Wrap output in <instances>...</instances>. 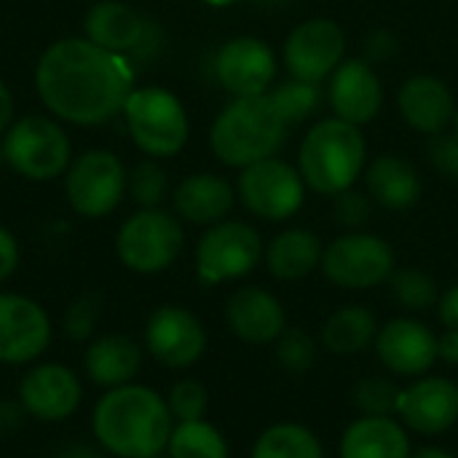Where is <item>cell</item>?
Wrapping results in <instances>:
<instances>
[{
    "instance_id": "1",
    "label": "cell",
    "mask_w": 458,
    "mask_h": 458,
    "mask_svg": "<svg viewBox=\"0 0 458 458\" xmlns=\"http://www.w3.org/2000/svg\"><path fill=\"white\" fill-rule=\"evenodd\" d=\"M35 89L54 118L75 126H99L123 113L134 91V67L126 56L89 38H62L40 54Z\"/></svg>"
},
{
    "instance_id": "2",
    "label": "cell",
    "mask_w": 458,
    "mask_h": 458,
    "mask_svg": "<svg viewBox=\"0 0 458 458\" xmlns=\"http://www.w3.org/2000/svg\"><path fill=\"white\" fill-rule=\"evenodd\" d=\"M174 419L166 397L142 384L107 389L91 411V432L115 458H156L166 454Z\"/></svg>"
},
{
    "instance_id": "3",
    "label": "cell",
    "mask_w": 458,
    "mask_h": 458,
    "mask_svg": "<svg viewBox=\"0 0 458 458\" xmlns=\"http://www.w3.org/2000/svg\"><path fill=\"white\" fill-rule=\"evenodd\" d=\"M290 123L274 107L268 91L258 97H236L220 110L209 129L215 156L228 166H250L274 158L287 142Z\"/></svg>"
},
{
    "instance_id": "4",
    "label": "cell",
    "mask_w": 458,
    "mask_h": 458,
    "mask_svg": "<svg viewBox=\"0 0 458 458\" xmlns=\"http://www.w3.org/2000/svg\"><path fill=\"white\" fill-rule=\"evenodd\" d=\"M298 172L322 196H338L352 188L365 172V137L360 126L341 118L319 121L301 145Z\"/></svg>"
},
{
    "instance_id": "5",
    "label": "cell",
    "mask_w": 458,
    "mask_h": 458,
    "mask_svg": "<svg viewBox=\"0 0 458 458\" xmlns=\"http://www.w3.org/2000/svg\"><path fill=\"white\" fill-rule=\"evenodd\" d=\"M123 115L134 145L150 158H172L188 142V113L169 89L134 86L123 105Z\"/></svg>"
},
{
    "instance_id": "6",
    "label": "cell",
    "mask_w": 458,
    "mask_h": 458,
    "mask_svg": "<svg viewBox=\"0 0 458 458\" xmlns=\"http://www.w3.org/2000/svg\"><path fill=\"white\" fill-rule=\"evenodd\" d=\"M5 166L32 182H48L67 172L72 153L70 137L48 115H24L3 134Z\"/></svg>"
},
{
    "instance_id": "7",
    "label": "cell",
    "mask_w": 458,
    "mask_h": 458,
    "mask_svg": "<svg viewBox=\"0 0 458 458\" xmlns=\"http://www.w3.org/2000/svg\"><path fill=\"white\" fill-rule=\"evenodd\" d=\"M182 242L185 233L174 215L158 207L140 209L118 228L115 255L134 274H161L180 258Z\"/></svg>"
},
{
    "instance_id": "8",
    "label": "cell",
    "mask_w": 458,
    "mask_h": 458,
    "mask_svg": "<svg viewBox=\"0 0 458 458\" xmlns=\"http://www.w3.org/2000/svg\"><path fill=\"white\" fill-rule=\"evenodd\" d=\"M129 174L123 161L110 150H86L70 161L64 172V193L81 217L99 220L110 215L126 196Z\"/></svg>"
},
{
    "instance_id": "9",
    "label": "cell",
    "mask_w": 458,
    "mask_h": 458,
    "mask_svg": "<svg viewBox=\"0 0 458 458\" xmlns=\"http://www.w3.org/2000/svg\"><path fill=\"white\" fill-rule=\"evenodd\" d=\"M263 258L260 233L242 220H223L209 225L196 247V274L207 287L242 279L255 271Z\"/></svg>"
},
{
    "instance_id": "10",
    "label": "cell",
    "mask_w": 458,
    "mask_h": 458,
    "mask_svg": "<svg viewBox=\"0 0 458 458\" xmlns=\"http://www.w3.org/2000/svg\"><path fill=\"white\" fill-rule=\"evenodd\" d=\"M322 271L338 287L370 290L389 282L394 274V250L381 236L349 231L325 247Z\"/></svg>"
},
{
    "instance_id": "11",
    "label": "cell",
    "mask_w": 458,
    "mask_h": 458,
    "mask_svg": "<svg viewBox=\"0 0 458 458\" xmlns=\"http://www.w3.org/2000/svg\"><path fill=\"white\" fill-rule=\"evenodd\" d=\"M236 193L255 217L279 223L303 207L306 182L295 166L274 156L244 166L236 182Z\"/></svg>"
},
{
    "instance_id": "12",
    "label": "cell",
    "mask_w": 458,
    "mask_h": 458,
    "mask_svg": "<svg viewBox=\"0 0 458 458\" xmlns=\"http://www.w3.org/2000/svg\"><path fill=\"white\" fill-rule=\"evenodd\" d=\"M148 354L172 370L196 365L207 352V327L182 306H158L145 322Z\"/></svg>"
},
{
    "instance_id": "13",
    "label": "cell",
    "mask_w": 458,
    "mask_h": 458,
    "mask_svg": "<svg viewBox=\"0 0 458 458\" xmlns=\"http://www.w3.org/2000/svg\"><path fill=\"white\" fill-rule=\"evenodd\" d=\"M19 405L43 424L67 421L83 403V384L75 370L59 362L32 365L19 381Z\"/></svg>"
},
{
    "instance_id": "14",
    "label": "cell",
    "mask_w": 458,
    "mask_h": 458,
    "mask_svg": "<svg viewBox=\"0 0 458 458\" xmlns=\"http://www.w3.org/2000/svg\"><path fill=\"white\" fill-rule=\"evenodd\" d=\"M46 309L19 293H0V365H30L51 344Z\"/></svg>"
},
{
    "instance_id": "15",
    "label": "cell",
    "mask_w": 458,
    "mask_h": 458,
    "mask_svg": "<svg viewBox=\"0 0 458 458\" xmlns=\"http://www.w3.org/2000/svg\"><path fill=\"white\" fill-rule=\"evenodd\" d=\"M346 35L330 19H309L284 40V64L293 78L322 83L344 62Z\"/></svg>"
},
{
    "instance_id": "16",
    "label": "cell",
    "mask_w": 458,
    "mask_h": 458,
    "mask_svg": "<svg viewBox=\"0 0 458 458\" xmlns=\"http://www.w3.org/2000/svg\"><path fill=\"white\" fill-rule=\"evenodd\" d=\"M83 38L121 56H145L158 43L156 27L140 11L118 0H99L86 11Z\"/></svg>"
},
{
    "instance_id": "17",
    "label": "cell",
    "mask_w": 458,
    "mask_h": 458,
    "mask_svg": "<svg viewBox=\"0 0 458 458\" xmlns=\"http://www.w3.org/2000/svg\"><path fill=\"white\" fill-rule=\"evenodd\" d=\"M397 416L411 432L424 437L454 429L458 424V384L443 376L416 378L400 392Z\"/></svg>"
},
{
    "instance_id": "18",
    "label": "cell",
    "mask_w": 458,
    "mask_h": 458,
    "mask_svg": "<svg viewBox=\"0 0 458 458\" xmlns=\"http://www.w3.org/2000/svg\"><path fill=\"white\" fill-rule=\"evenodd\" d=\"M376 354L389 373L403 378H416L435 368L437 335L419 319L397 317L378 330Z\"/></svg>"
},
{
    "instance_id": "19",
    "label": "cell",
    "mask_w": 458,
    "mask_h": 458,
    "mask_svg": "<svg viewBox=\"0 0 458 458\" xmlns=\"http://www.w3.org/2000/svg\"><path fill=\"white\" fill-rule=\"evenodd\" d=\"M215 75L233 97L266 94L276 75V56L260 38H233L215 56Z\"/></svg>"
},
{
    "instance_id": "20",
    "label": "cell",
    "mask_w": 458,
    "mask_h": 458,
    "mask_svg": "<svg viewBox=\"0 0 458 458\" xmlns=\"http://www.w3.org/2000/svg\"><path fill=\"white\" fill-rule=\"evenodd\" d=\"M330 105L335 118L362 126L373 121L384 105V89L365 59H344L330 75Z\"/></svg>"
},
{
    "instance_id": "21",
    "label": "cell",
    "mask_w": 458,
    "mask_h": 458,
    "mask_svg": "<svg viewBox=\"0 0 458 458\" xmlns=\"http://www.w3.org/2000/svg\"><path fill=\"white\" fill-rule=\"evenodd\" d=\"M225 322L231 333L252 346L274 344L287 330L282 303L263 287H242L225 303Z\"/></svg>"
},
{
    "instance_id": "22",
    "label": "cell",
    "mask_w": 458,
    "mask_h": 458,
    "mask_svg": "<svg viewBox=\"0 0 458 458\" xmlns=\"http://www.w3.org/2000/svg\"><path fill=\"white\" fill-rule=\"evenodd\" d=\"M397 105H400L403 118L424 134H440L456 118L454 94L435 75L408 78L400 89Z\"/></svg>"
},
{
    "instance_id": "23",
    "label": "cell",
    "mask_w": 458,
    "mask_h": 458,
    "mask_svg": "<svg viewBox=\"0 0 458 458\" xmlns=\"http://www.w3.org/2000/svg\"><path fill=\"white\" fill-rule=\"evenodd\" d=\"M142 368V349L126 335H99L89 344L83 354V370L91 384L107 389H118L134 384Z\"/></svg>"
},
{
    "instance_id": "24",
    "label": "cell",
    "mask_w": 458,
    "mask_h": 458,
    "mask_svg": "<svg viewBox=\"0 0 458 458\" xmlns=\"http://www.w3.org/2000/svg\"><path fill=\"white\" fill-rule=\"evenodd\" d=\"M341 458H411V437L392 416H362L346 427Z\"/></svg>"
},
{
    "instance_id": "25",
    "label": "cell",
    "mask_w": 458,
    "mask_h": 458,
    "mask_svg": "<svg viewBox=\"0 0 458 458\" xmlns=\"http://www.w3.org/2000/svg\"><path fill=\"white\" fill-rule=\"evenodd\" d=\"M233 207V188L217 174H191L174 191V209L193 225L223 223Z\"/></svg>"
},
{
    "instance_id": "26",
    "label": "cell",
    "mask_w": 458,
    "mask_h": 458,
    "mask_svg": "<svg viewBox=\"0 0 458 458\" xmlns=\"http://www.w3.org/2000/svg\"><path fill=\"white\" fill-rule=\"evenodd\" d=\"M365 182L370 199L392 212H405L421 199V177L413 164L400 156H378L365 169Z\"/></svg>"
},
{
    "instance_id": "27",
    "label": "cell",
    "mask_w": 458,
    "mask_h": 458,
    "mask_svg": "<svg viewBox=\"0 0 458 458\" xmlns=\"http://www.w3.org/2000/svg\"><path fill=\"white\" fill-rule=\"evenodd\" d=\"M322 255H325V247L317 233L306 228H290L268 244L266 263L276 279L298 282L309 276L317 266H322Z\"/></svg>"
},
{
    "instance_id": "28",
    "label": "cell",
    "mask_w": 458,
    "mask_h": 458,
    "mask_svg": "<svg viewBox=\"0 0 458 458\" xmlns=\"http://www.w3.org/2000/svg\"><path fill=\"white\" fill-rule=\"evenodd\" d=\"M378 322L365 306H344L322 325V344L338 357H352L376 344Z\"/></svg>"
},
{
    "instance_id": "29",
    "label": "cell",
    "mask_w": 458,
    "mask_h": 458,
    "mask_svg": "<svg viewBox=\"0 0 458 458\" xmlns=\"http://www.w3.org/2000/svg\"><path fill=\"white\" fill-rule=\"evenodd\" d=\"M252 458H325V448L309 427L274 424L255 440Z\"/></svg>"
},
{
    "instance_id": "30",
    "label": "cell",
    "mask_w": 458,
    "mask_h": 458,
    "mask_svg": "<svg viewBox=\"0 0 458 458\" xmlns=\"http://www.w3.org/2000/svg\"><path fill=\"white\" fill-rule=\"evenodd\" d=\"M169 458H228V443L217 427L209 421H185L174 424L169 445Z\"/></svg>"
},
{
    "instance_id": "31",
    "label": "cell",
    "mask_w": 458,
    "mask_h": 458,
    "mask_svg": "<svg viewBox=\"0 0 458 458\" xmlns=\"http://www.w3.org/2000/svg\"><path fill=\"white\" fill-rule=\"evenodd\" d=\"M268 97H271L274 107L279 110V115L290 126L306 121L322 105V89H319V83L301 81V78H293V81L279 83L274 91H268Z\"/></svg>"
},
{
    "instance_id": "32",
    "label": "cell",
    "mask_w": 458,
    "mask_h": 458,
    "mask_svg": "<svg viewBox=\"0 0 458 458\" xmlns=\"http://www.w3.org/2000/svg\"><path fill=\"white\" fill-rule=\"evenodd\" d=\"M392 298L408 311H429L437 306V282L421 268H400L389 276Z\"/></svg>"
},
{
    "instance_id": "33",
    "label": "cell",
    "mask_w": 458,
    "mask_h": 458,
    "mask_svg": "<svg viewBox=\"0 0 458 458\" xmlns=\"http://www.w3.org/2000/svg\"><path fill=\"white\" fill-rule=\"evenodd\" d=\"M400 386L384 376H368L352 389V403L362 416H394L400 403Z\"/></svg>"
},
{
    "instance_id": "34",
    "label": "cell",
    "mask_w": 458,
    "mask_h": 458,
    "mask_svg": "<svg viewBox=\"0 0 458 458\" xmlns=\"http://www.w3.org/2000/svg\"><path fill=\"white\" fill-rule=\"evenodd\" d=\"M166 172L156 161H142L129 172V185L126 191L142 209H156L164 196H166Z\"/></svg>"
},
{
    "instance_id": "35",
    "label": "cell",
    "mask_w": 458,
    "mask_h": 458,
    "mask_svg": "<svg viewBox=\"0 0 458 458\" xmlns=\"http://www.w3.org/2000/svg\"><path fill=\"white\" fill-rule=\"evenodd\" d=\"M166 405H169V413H172L174 424L201 421L207 416V408H209V394L199 381L182 378L169 389Z\"/></svg>"
},
{
    "instance_id": "36",
    "label": "cell",
    "mask_w": 458,
    "mask_h": 458,
    "mask_svg": "<svg viewBox=\"0 0 458 458\" xmlns=\"http://www.w3.org/2000/svg\"><path fill=\"white\" fill-rule=\"evenodd\" d=\"M276 360L290 373H306L317 360V344L306 330L287 327L276 338Z\"/></svg>"
},
{
    "instance_id": "37",
    "label": "cell",
    "mask_w": 458,
    "mask_h": 458,
    "mask_svg": "<svg viewBox=\"0 0 458 458\" xmlns=\"http://www.w3.org/2000/svg\"><path fill=\"white\" fill-rule=\"evenodd\" d=\"M99 314H102V298L94 293L81 295L78 301L70 303L64 314V335L70 341H89L99 325Z\"/></svg>"
},
{
    "instance_id": "38",
    "label": "cell",
    "mask_w": 458,
    "mask_h": 458,
    "mask_svg": "<svg viewBox=\"0 0 458 458\" xmlns=\"http://www.w3.org/2000/svg\"><path fill=\"white\" fill-rule=\"evenodd\" d=\"M333 212H335L338 225H344L349 231H357L370 220V196H365V193H360L354 188H346V191H341L335 196Z\"/></svg>"
},
{
    "instance_id": "39",
    "label": "cell",
    "mask_w": 458,
    "mask_h": 458,
    "mask_svg": "<svg viewBox=\"0 0 458 458\" xmlns=\"http://www.w3.org/2000/svg\"><path fill=\"white\" fill-rule=\"evenodd\" d=\"M429 161L432 166L448 177V180H458V131L454 134H432V142H429Z\"/></svg>"
},
{
    "instance_id": "40",
    "label": "cell",
    "mask_w": 458,
    "mask_h": 458,
    "mask_svg": "<svg viewBox=\"0 0 458 458\" xmlns=\"http://www.w3.org/2000/svg\"><path fill=\"white\" fill-rule=\"evenodd\" d=\"M19 260H21V252H19L16 236L5 225H0V282L11 279L16 274Z\"/></svg>"
},
{
    "instance_id": "41",
    "label": "cell",
    "mask_w": 458,
    "mask_h": 458,
    "mask_svg": "<svg viewBox=\"0 0 458 458\" xmlns=\"http://www.w3.org/2000/svg\"><path fill=\"white\" fill-rule=\"evenodd\" d=\"M392 54H397V38L389 35L386 30H376L368 35V43H365V62H381V59H389Z\"/></svg>"
},
{
    "instance_id": "42",
    "label": "cell",
    "mask_w": 458,
    "mask_h": 458,
    "mask_svg": "<svg viewBox=\"0 0 458 458\" xmlns=\"http://www.w3.org/2000/svg\"><path fill=\"white\" fill-rule=\"evenodd\" d=\"M24 416H27V413H24V408L19 405V400H16V403L0 400V440L11 437V435L21 427Z\"/></svg>"
},
{
    "instance_id": "43",
    "label": "cell",
    "mask_w": 458,
    "mask_h": 458,
    "mask_svg": "<svg viewBox=\"0 0 458 458\" xmlns=\"http://www.w3.org/2000/svg\"><path fill=\"white\" fill-rule=\"evenodd\" d=\"M437 317L445 330H458V284L437 301Z\"/></svg>"
},
{
    "instance_id": "44",
    "label": "cell",
    "mask_w": 458,
    "mask_h": 458,
    "mask_svg": "<svg viewBox=\"0 0 458 458\" xmlns=\"http://www.w3.org/2000/svg\"><path fill=\"white\" fill-rule=\"evenodd\" d=\"M437 360L448 365H458V330H445L437 338Z\"/></svg>"
},
{
    "instance_id": "45",
    "label": "cell",
    "mask_w": 458,
    "mask_h": 458,
    "mask_svg": "<svg viewBox=\"0 0 458 458\" xmlns=\"http://www.w3.org/2000/svg\"><path fill=\"white\" fill-rule=\"evenodd\" d=\"M11 123H13V94L0 78V137L11 129Z\"/></svg>"
},
{
    "instance_id": "46",
    "label": "cell",
    "mask_w": 458,
    "mask_h": 458,
    "mask_svg": "<svg viewBox=\"0 0 458 458\" xmlns=\"http://www.w3.org/2000/svg\"><path fill=\"white\" fill-rule=\"evenodd\" d=\"M56 458H105L102 456V451H97V448H91V445H83V443H72V445H67L62 454Z\"/></svg>"
},
{
    "instance_id": "47",
    "label": "cell",
    "mask_w": 458,
    "mask_h": 458,
    "mask_svg": "<svg viewBox=\"0 0 458 458\" xmlns=\"http://www.w3.org/2000/svg\"><path fill=\"white\" fill-rule=\"evenodd\" d=\"M411 458H456L451 451L445 448H437V445H427V448H419L416 454H411Z\"/></svg>"
},
{
    "instance_id": "48",
    "label": "cell",
    "mask_w": 458,
    "mask_h": 458,
    "mask_svg": "<svg viewBox=\"0 0 458 458\" xmlns=\"http://www.w3.org/2000/svg\"><path fill=\"white\" fill-rule=\"evenodd\" d=\"M207 5H212V8H228V5H233V3H239V0H204Z\"/></svg>"
},
{
    "instance_id": "49",
    "label": "cell",
    "mask_w": 458,
    "mask_h": 458,
    "mask_svg": "<svg viewBox=\"0 0 458 458\" xmlns=\"http://www.w3.org/2000/svg\"><path fill=\"white\" fill-rule=\"evenodd\" d=\"M258 5H266V8H276V5H284V3H293V0H255Z\"/></svg>"
},
{
    "instance_id": "50",
    "label": "cell",
    "mask_w": 458,
    "mask_h": 458,
    "mask_svg": "<svg viewBox=\"0 0 458 458\" xmlns=\"http://www.w3.org/2000/svg\"><path fill=\"white\" fill-rule=\"evenodd\" d=\"M5 166V156H3V148H0V169Z\"/></svg>"
},
{
    "instance_id": "51",
    "label": "cell",
    "mask_w": 458,
    "mask_h": 458,
    "mask_svg": "<svg viewBox=\"0 0 458 458\" xmlns=\"http://www.w3.org/2000/svg\"><path fill=\"white\" fill-rule=\"evenodd\" d=\"M454 121H456V131H458V110H456V118H454Z\"/></svg>"
}]
</instances>
